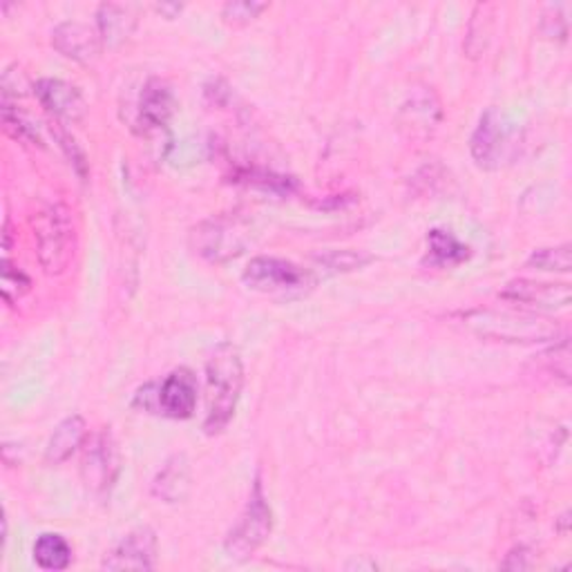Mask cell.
I'll use <instances>...</instances> for the list:
<instances>
[{
	"label": "cell",
	"mask_w": 572,
	"mask_h": 572,
	"mask_svg": "<svg viewBox=\"0 0 572 572\" xmlns=\"http://www.w3.org/2000/svg\"><path fill=\"white\" fill-rule=\"evenodd\" d=\"M527 266H537L542 271H559L565 273L572 266V251L570 244H563V247L557 249H539L527 260Z\"/></svg>",
	"instance_id": "25"
},
{
	"label": "cell",
	"mask_w": 572,
	"mask_h": 572,
	"mask_svg": "<svg viewBox=\"0 0 572 572\" xmlns=\"http://www.w3.org/2000/svg\"><path fill=\"white\" fill-rule=\"evenodd\" d=\"M489 34H493V8L489 5H476L472 21H470V29H468V38H465V52L472 59H478L489 43Z\"/></svg>",
	"instance_id": "21"
},
{
	"label": "cell",
	"mask_w": 572,
	"mask_h": 572,
	"mask_svg": "<svg viewBox=\"0 0 572 572\" xmlns=\"http://www.w3.org/2000/svg\"><path fill=\"white\" fill-rule=\"evenodd\" d=\"M32 289V279L16 269L8 258L3 260V277H0V291L8 304H16L21 298H25Z\"/></svg>",
	"instance_id": "23"
},
{
	"label": "cell",
	"mask_w": 572,
	"mask_h": 572,
	"mask_svg": "<svg viewBox=\"0 0 572 572\" xmlns=\"http://www.w3.org/2000/svg\"><path fill=\"white\" fill-rule=\"evenodd\" d=\"M3 121H5V128L8 133H12L16 139H23V141H29V144H43V139H40V133L36 128V124L32 119H27L25 114L18 112V108H14L12 103H5L3 101Z\"/></svg>",
	"instance_id": "24"
},
{
	"label": "cell",
	"mask_w": 572,
	"mask_h": 572,
	"mask_svg": "<svg viewBox=\"0 0 572 572\" xmlns=\"http://www.w3.org/2000/svg\"><path fill=\"white\" fill-rule=\"evenodd\" d=\"M315 262L329 273H349V271L364 269L366 264H372L374 258L362 251H329V253L318 256Z\"/></svg>",
	"instance_id": "22"
},
{
	"label": "cell",
	"mask_w": 572,
	"mask_h": 572,
	"mask_svg": "<svg viewBox=\"0 0 572 572\" xmlns=\"http://www.w3.org/2000/svg\"><path fill=\"white\" fill-rule=\"evenodd\" d=\"M32 226L40 266L46 269L48 275H61L70 266L76 247L70 209L65 203H50L32 217Z\"/></svg>",
	"instance_id": "3"
},
{
	"label": "cell",
	"mask_w": 572,
	"mask_h": 572,
	"mask_svg": "<svg viewBox=\"0 0 572 572\" xmlns=\"http://www.w3.org/2000/svg\"><path fill=\"white\" fill-rule=\"evenodd\" d=\"M527 555L530 552L525 548H514L508 555V559L503 561V568H510V570H525V568H530V561H523Z\"/></svg>",
	"instance_id": "30"
},
{
	"label": "cell",
	"mask_w": 572,
	"mask_h": 572,
	"mask_svg": "<svg viewBox=\"0 0 572 572\" xmlns=\"http://www.w3.org/2000/svg\"><path fill=\"white\" fill-rule=\"evenodd\" d=\"M264 10H269L266 3H256V0H239V3H228L222 10L224 23L233 27H244L253 23Z\"/></svg>",
	"instance_id": "26"
},
{
	"label": "cell",
	"mask_w": 572,
	"mask_h": 572,
	"mask_svg": "<svg viewBox=\"0 0 572 572\" xmlns=\"http://www.w3.org/2000/svg\"><path fill=\"white\" fill-rule=\"evenodd\" d=\"M519 148V130L497 110L489 108L481 114L478 126L470 139L474 161L485 171H497L512 161Z\"/></svg>",
	"instance_id": "6"
},
{
	"label": "cell",
	"mask_w": 572,
	"mask_h": 572,
	"mask_svg": "<svg viewBox=\"0 0 572 572\" xmlns=\"http://www.w3.org/2000/svg\"><path fill=\"white\" fill-rule=\"evenodd\" d=\"M251 291L271 298H300L315 286V275L279 258H253L241 275Z\"/></svg>",
	"instance_id": "4"
},
{
	"label": "cell",
	"mask_w": 572,
	"mask_h": 572,
	"mask_svg": "<svg viewBox=\"0 0 572 572\" xmlns=\"http://www.w3.org/2000/svg\"><path fill=\"white\" fill-rule=\"evenodd\" d=\"M52 46L65 59L80 65H90L101 57L103 40L99 32L92 29L90 25L67 21L57 25V29L52 32Z\"/></svg>",
	"instance_id": "11"
},
{
	"label": "cell",
	"mask_w": 572,
	"mask_h": 572,
	"mask_svg": "<svg viewBox=\"0 0 572 572\" xmlns=\"http://www.w3.org/2000/svg\"><path fill=\"white\" fill-rule=\"evenodd\" d=\"M157 12H161V14H166L169 18H175V14H179L182 12V5H157Z\"/></svg>",
	"instance_id": "31"
},
{
	"label": "cell",
	"mask_w": 572,
	"mask_h": 572,
	"mask_svg": "<svg viewBox=\"0 0 572 572\" xmlns=\"http://www.w3.org/2000/svg\"><path fill=\"white\" fill-rule=\"evenodd\" d=\"M3 101H12V99H23L29 92V80L25 76V72L18 70V65H12L3 72Z\"/></svg>",
	"instance_id": "27"
},
{
	"label": "cell",
	"mask_w": 572,
	"mask_h": 572,
	"mask_svg": "<svg viewBox=\"0 0 572 572\" xmlns=\"http://www.w3.org/2000/svg\"><path fill=\"white\" fill-rule=\"evenodd\" d=\"M190 489V465L184 455L173 457L152 481V495L166 503L184 501Z\"/></svg>",
	"instance_id": "17"
},
{
	"label": "cell",
	"mask_w": 572,
	"mask_h": 572,
	"mask_svg": "<svg viewBox=\"0 0 572 572\" xmlns=\"http://www.w3.org/2000/svg\"><path fill=\"white\" fill-rule=\"evenodd\" d=\"M137 8L121 5V3H105L97 12V32L103 40V48H119L133 36L137 27Z\"/></svg>",
	"instance_id": "16"
},
{
	"label": "cell",
	"mask_w": 572,
	"mask_h": 572,
	"mask_svg": "<svg viewBox=\"0 0 572 572\" xmlns=\"http://www.w3.org/2000/svg\"><path fill=\"white\" fill-rule=\"evenodd\" d=\"M501 298L519 304H533L539 309H568L572 294L568 284L512 279L506 284Z\"/></svg>",
	"instance_id": "14"
},
{
	"label": "cell",
	"mask_w": 572,
	"mask_h": 572,
	"mask_svg": "<svg viewBox=\"0 0 572 572\" xmlns=\"http://www.w3.org/2000/svg\"><path fill=\"white\" fill-rule=\"evenodd\" d=\"M119 449L110 432L97 434L84 452V461H80V474H84V483L95 495H105L108 489L114 485L119 474Z\"/></svg>",
	"instance_id": "8"
},
{
	"label": "cell",
	"mask_w": 572,
	"mask_h": 572,
	"mask_svg": "<svg viewBox=\"0 0 572 572\" xmlns=\"http://www.w3.org/2000/svg\"><path fill=\"white\" fill-rule=\"evenodd\" d=\"M472 251L468 244L459 241L455 233L443 231V228H432L427 235V258L432 266L449 269V266H459L465 260H470Z\"/></svg>",
	"instance_id": "19"
},
{
	"label": "cell",
	"mask_w": 572,
	"mask_h": 572,
	"mask_svg": "<svg viewBox=\"0 0 572 572\" xmlns=\"http://www.w3.org/2000/svg\"><path fill=\"white\" fill-rule=\"evenodd\" d=\"M34 95L40 105L63 124H76L88 112V103L80 90L61 78H40L34 86Z\"/></svg>",
	"instance_id": "10"
},
{
	"label": "cell",
	"mask_w": 572,
	"mask_h": 572,
	"mask_svg": "<svg viewBox=\"0 0 572 572\" xmlns=\"http://www.w3.org/2000/svg\"><path fill=\"white\" fill-rule=\"evenodd\" d=\"M271 530H273V512L266 501L262 481L256 478L249 503L244 508L237 525L231 530L224 542V552L231 559H249L269 539Z\"/></svg>",
	"instance_id": "7"
},
{
	"label": "cell",
	"mask_w": 572,
	"mask_h": 572,
	"mask_svg": "<svg viewBox=\"0 0 572 572\" xmlns=\"http://www.w3.org/2000/svg\"><path fill=\"white\" fill-rule=\"evenodd\" d=\"M207 421L203 432L215 436L235 416L237 402L244 389V362L235 345L222 343L215 347L207 362Z\"/></svg>",
	"instance_id": "1"
},
{
	"label": "cell",
	"mask_w": 572,
	"mask_h": 572,
	"mask_svg": "<svg viewBox=\"0 0 572 572\" xmlns=\"http://www.w3.org/2000/svg\"><path fill=\"white\" fill-rule=\"evenodd\" d=\"M542 32H544L548 38L565 40V36H568V18H563L561 5L548 8V10L544 12V16H542Z\"/></svg>",
	"instance_id": "28"
},
{
	"label": "cell",
	"mask_w": 572,
	"mask_h": 572,
	"mask_svg": "<svg viewBox=\"0 0 572 572\" xmlns=\"http://www.w3.org/2000/svg\"><path fill=\"white\" fill-rule=\"evenodd\" d=\"M463 322L483 338L499 343H552L559 338V324L550 318L523 311H497V309H476L463 313Z\"/></svg>",
	"instance_id": "2"
},
{
	"label": "cell",
	"mask_w": 572,
	"mask_h": 572,
	"mask_svg": "<svg viewBox=\"0 0 572 572\" xmlns=\"http://www.w3.org/2000/svg\"><path fill=\"white\" fill-rule=\"evenodd\" d=\"M197 407V378L186 366H179L159 385V414L186 421Z\"/></svg>",
	"instance_id": "12"
},
{
	"label": "cell",
	"mask_w": 572,
	"mask_h": 572,
	"mask_svg": "<svg viewBox=\"0 0 572 572\" xmlns=\"http://www.w3.org/2000/svg\"><path fill=\"white\" fill-rule=\"evenodd\" d=\"M88 434V425L80 416H67L65 421L59 423V427L54 430L48 449H46V461L50 465H59L63 461H67L76 449L80 447V443L86 440Z\"/></svg>",
	"instance_id": "18"
},
{
	"label": "cell",
	"mask_w": 572,
	"mask_h": 572,
	"mask_svg": "<svg viewBox=\"0 0 572 572\" xmlns=\"http://www.w3.org/2000/svg\"><path fill=\"white\" fill-rule=\"evenodd\" d=\"M175 95L173 88L163 78H148L139 97V124L144 133L161 130L169 126V121L175 114Z\"/></svg>",
	"instance_id": "15"
},
{
	"label": "cell",
	"mask_w": 572,
	"mask_h": 572,
	"mask_svg": "<svg viewBox=\"0 0 572 572\" xmlns=\"http://www.w3.org/2000/svg\"><path fill=\"white\" fill-rule=\"evenodd\" d=\"M190 244L203 260L222 264L247 251L251 244V226L241 217L217 215L190 231Z\"/></svg>",
	"instance_id": "5"
},
{
	"label": "cell",
	"mask_w": 572,
	"mask_h": 572,
	"mask_svg": "<svg viewBox=\"0 0 572 572\" xmlns=\"http://www.w3.org/2000/svg\"><path fill=\"white\" fill-rule=\"evenodd\" d=\"M59 139L63 141L61 146L67 150V157L72 159V163H74V166H76V171L86 177V157H84V152H80V150L76 148V144H74L70 137H65V135H59Z\"/></svg>",
	"instance_id": "29"
},
{
	"label": "cell",
	"mask_w": 572,
	"mask_h": 572,
	"mask_svg": "<svg viewBox=\"0 0 572 572\" xmlns=\"http://www.w3.org/2000/svg\"><path fill=\"white\" fill-rule=\"evenodd\" d=\"M440 116L443 112L436 95L430 88H423L412 92V97L402 103L398 126L412 139H427L440 124Z\"/></svg>",
	"instance_id": "13"
},
{
	"label": "cell",
	"mask_w": 572,
	"mask_h": 572,
	"mask_svg": "<svg viewBox=\"0 0 572 572\" xmlns=\"http://www.w3.org/2000/svg\"><path fill=\"white\" fill-rule=\"evenodd\" d=\"M34 561L43 570H65L72 563V546L65 537L46 533L34 544Z\"/></svg>",
	"instance_id": "20"
},
{
	"label": "cell",
	"mask_w": 572,
	"mask_h": 572,
	"mask_svg": "<svg viewBox=\"0 0 572 572\" xmlns=\"http://www.w3.org/2000/svg\"><path fill=\"white\" fill-rule=\"evenodd\" d=\"M105 570H154L157 565V535L148 525L135 527L121 539L110 555H105Z\"/></svg>",
	"instance_id": "9"
}]
</instances>
